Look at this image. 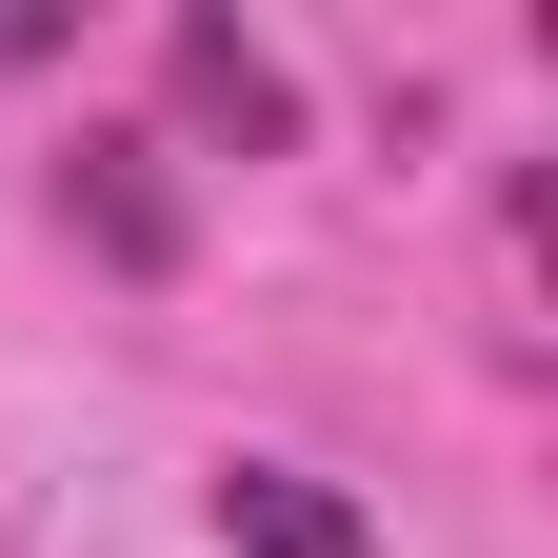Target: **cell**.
<instances>
[{
    "instance_id": "obj_1",
    "label": "cell",
    "mask_w": 558,
    "mask_h": 558,
    "mask_svg": "<svg viewBox=\"0 0 558 558\" xmlns=\"http://www.w3.org/2000/svg\"><path fill=\"white\" fill-rule=\"evenodd\" d=\"M160 100L220 120L240 160H279V140H300V81H279V40H240V21H160Z\"/></svg>"
},
{
    "instance_id": "obj_3",
    "label": "cell",
    "mask_w": 558,
    "mask_h": 558,
    "mask_svg": "<svg viewBox=\"0 0 558 558\" xmlns=\"http://www.w3.org/2000/svg\"><path fill=\"white\" fill-rule=\"evenodd\" d=\"M220 538L240 558H360V519H339L300 459H220Z\"/></svg>"
},
{
    "instance_id": "obj_2",
    "label": "cell",
    "mask_w": 558,
    "mask_h": 558,
    "mask_svg": "<svg viewBox=\"0 0 558 558\" xmlns=\"http://www.w3.org/2000/svg\"><path fill=\"white\" fill-rule=\"evenodd\" d=\"M60 199L100 220V259H120V279H160V259H180V199H160V140H81V180H60Z\"/></svg>"
}]
</instances>
